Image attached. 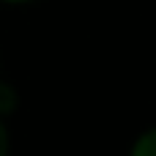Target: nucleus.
<instances>
[{
    "label": "nucleus",
    "instance_id": "obj_1",
    "mask_svg": "<svg viewBox=\"0 0 156 156\" xmlns=\"http://www.w3.org/2000/svg\"><path fill=\"white\" fill-rule=\"evenodd\" d=\"M132 156H156V129L145 132V134H143V137L134 143Z\"/></svg>",
    "mask_w": 156,
    "mask_h": 156
},
{
    "label": "nucleus",
    "instance_id": "obj_2",
    "mask_svg": "<svg viewBox=\"0 0 156 156\" xmlns=\"http://www.w3.org/2000/svg\"><path fill=\"white\" fill-rule=\"evenodd\" d=\"M11 110H14V90L5 88V85H0V115L11 112Z\"/></svg>",
    "mask_w": 156,
    "mask_h": 156
},
{
    "label": "nucleus",
    "instance_id": "obj_3",
    "mask_svg": "<svg viewBox=\"0 0 156 156\" xmlns=\"http://www.w3.org/2000/svg\"><path fill=\"white\" fill-rule=\"evenodd\" d=\"M8 154V132H5V126H3V121H0V156Z\"/></svg>",
    "mask_w": 156,
    "mask_h": 156
}]
</instances>
